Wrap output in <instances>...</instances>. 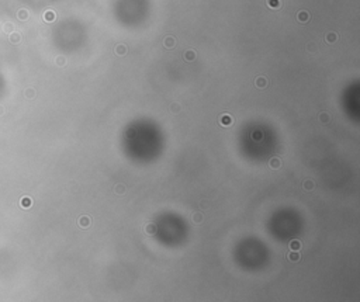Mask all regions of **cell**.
Wrapping results in <instances>:
<instances>
[{"mask_svg":"<svg viewBox=\"0 0 360 302\" xmlns=\"http://www.w3.org/2000/svg\"><path fill=\"white\" fill-rule=\"evenodd\" d=\"M145 230H146L149 235H152V233H153V230H155V225H148L146 228H145Z\"/></svg>","mask_w":360,"mask_h":302,"instance_id":"cell-17","label":"cell"},{"mask_svg":"<svg viewBox=\"0 0 360 302\" xmlns=\"http://www.w3.org/2000/svg\"><path fill=\"white\" fill-rule=\"evenodd\" d=\"M290 249L294 250V252H297V250L301 249V243H300V240H291L290 242Z\"/></svg>","mask_w":360,"mask_h":302,"instance_id":"cell-8","label":"cell"},{"mask_svg":"<svg viewBox=\"0 0 360 302\" xmlns=\"http://www.w3.org/2000/svg\"><path fill=\"white\" fill-rule=\"evenodd\" d=\"M193 221H194L196 224H200L201 221H203V214H201V212L193 214Z\"/></svg>","mask_w":360,"mask_h":302,"instance_id":"cell-13","label":"cell"},{"mask_svg":"<svg viewBox=\"0 0 360 302\" xmlns=\"http://www.w3.org/2000/svg\"><path fill=\"white\" fill-rule=\"evenodd\" d=\"M115 192H117V194H123V192H125V187L121 186V184H118V186L115 187Z\"/></svg>","mask_w":360,"mask_h":302,"instance_id":"cell-16","label":"cell"},{"mask_svg":"<svg viewBox=\"0 0 360 302\" xmlns=\"http://www.w3.org/2000/svg\"><path fill=\"white\" fill-rule=\"evenodd\" d=\"M163 44H165V46H166V48H168V49H172V48H175V44H176V40H175V37H172V35H168V37L165 38Z\"/></svg>","mask_w":360,"mask_h":302,"instance_id":"cell-2","label":"cell"},{"mask_svg":"<svg viewBox=\"0 0 360 302\" xmlns=\"http://www.w3.org/2000/svg\"><path fill=\"white\" fill-rule=\"evenodd\" d=\"M319 121L323 124L328 122V121H329V115H328L326 113H321V114H319Z\"/></svg>","mask_w":360,"mask_h":302,"instance_id":"cell-14","label":"cell"},{"mask_svg":"<svg viewBox=\"0 0 360 302\" xmlns=\"http://www.w3.org/2000/svg\"><path fill=\"white\" fill-rule=\"evenodd\" d=\"M336 40H338V35H336L335 33H329V34L326 35V37H325V41H326V42H331V44H332V42H335Z\"/></svg>","mask_w":360,"mask_h":302,"instance_id":"cell-10","label":"cell"},{"mask_svg":"<svg viewBox=\"0 0 360 302\" xmlns=\"http://www.w3.org/2000/svg\"><path fill=\"white\" fill-rule=\"evenodd\" d=\"M255 83H256V87H259V89H265V87L267 86V80H266V78H263V76H259Z\"/></svg>","mask_w":360,"mask_h":302,"instance_id":"cell-6","label":"cell"},{"mask_svg":"<svg viewBox=\"0 0 360 302\" xmlns=\"http://www.w3.org/2000/svg\"><path fill=\"white\" fill-rule=\"evenodd\" d=\"M184 59L188 62H191L196 59V51H193V49H187L186 52H184Z\"/></svg>","mask_w":360,"mask_h":302,"instance_id":"cell-4","label":"cell"},{"mask_svg":"<svg viewBox=\"0 0 360 302\" xmlns=\"http://www.w3.org/2000/svg\"><path fill=\"white\" fill-rule=\"evenodd\" d=\"M303 187L305 188V190H308V191H311L312 188H314V181H311V180H305L303 183Z\"/></svg>","mask_w":360,"mask_h":302,"instance_id":"cell-12","label":"cell"},{"mask_svg":"<svg viewBox=\"0 0 360 302\" xmlns=\"http://www.w3.org/2000/svg\"><path fill=\"white\" fill-rule=\"evenodd\" d=\"M80 225H82V226H89V225H90V219L87 218V216H83V218H80Z\"/></svg>","mask_w":360,"mask_h":302,"instance_id":"cell-15","label":"cell"},{"mask_svg":"<svg viewBox=\"0 0 360 302\" xmlns=\"http://www.w3.org/2000/svg\"><path fill=\"white\" fill-rule=\"evenodd\" d=\"M267 6L273 8H278L281 6V2L280 0H267Z\"/></svg>","mask_w":360,"mask_h":302,"instance_id":"cell-9","label":"cell"},{"mask_svg":"<svg viewBox=\"0 0 360 302\" xmlns=\"http://www.w3.org/2000/svg\"><path fill=\"white\" fill-rule=\"evenodd\" d=\"M269 166L272 169H280L281 167V160L278 159V157H273V159H270Z\"/></svg>","mask_w":360,"mask_h":302,"instance_id":"cell-5","label":"cell"},{"mask_svg":"<svg viewBox=\"0 0 360 302\" xmlns=\"http://www.w3.org/2000/svg\"><path fill=\"white\" fill-rule=\"evenodd\" d=\"M172 111H173V113H179V111H180L179 104H176V103H175V104H172Z\"/></svg>","mask_w":360,"mask_h":302,"instance_id":"cell-18","label":"cell"},{"mask_svg":"<svg viewBox=\"0 0 360 302\" xmlns=\"http://www.w3.org/2000/svg\"><path fill=\"white\" fill-rule=\"evenodd\" d=\"M297 18H298L300 23H307V21L310 20V13L305 11V10H303V11H300V13H298Z\"/></svg>","mask_w":360,"mask_h":302,"instance_id":"cell-3","label":"cell"},{"mask_svg":"<svg viewBox=\"0 0 360 302\" xmlns=\"http://www.w3.org/2000/svg\"><path fill=\"white\" fill-rule=\"evenodd\" d=\"M115 53H117L118 56L125 55V53H127V46H125V45H117V46H115Z\"/></svg>","mask_w":360,"mask_h":302,"instance_id":"cell-7","label":"cell"},{"mask_svg":"<svg viewBox=\"0 0 360 302\" xmlns=\"http://www.w3.org/2000/svg\"><path fill=\"white\" fill-rule=\"evenodd\" d=\"M220 124H221L222 127H229V125L232 124V117L229 114H222L221 117H220Z\"/></svg>","mask_w":360,"mask_h":302,"instance_id":"cell-1","label":"cell"},{"mask_svg":"<svg viewBox=\"0 0 360 302\" xmlns=\"http://www.w3.org/2000/svg\"><path fill=\"white\" fill-rule=\"evenodd\" d=\"M288 260L290 261H298L300 260V254L297 253V252H294V250H291L290 254H288Z\"/></svg>","mask_w":360,"mask_h":302,"instance_id":"cell-11","label":"cell"}]
</instances>
